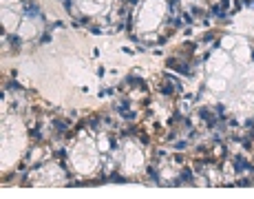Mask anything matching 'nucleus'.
<instances>
[{
  "instance_id": "nucleus-6",
  "label": "nucleus",
  "mask_w": 254,
  "mask_h": 199,
  "mask_svg": "<svg viewBox=\"0 0 254 199\" xmlns=\"http://www.w3.org/2000/svg\"><path fill=\"white\" fill-rule=\"evenodd\" d=\"M62 5H64L66 9H71V0H62Z\"/></svg>"
},
{
  "instance_id": "nucleus-5",
  "label": "nucleus",
  "mask_w": 254,
  "mask_h": 199,
  "mask_svg": "<svg viewBox=\"0 0 254 199\" xmlns=\"http://www.w3.org/2000/svg\"><path fill=\"white\" fill-rule=\"evenodd\" d=\"M148 175H150L153 179H157V170H155V168H148Z\"/></svg>"
},
{
  "instance_id": "nucleus-4",
  "label": "nucleus",
  "mask_w": 254,
  "mask_h": 199,
  "mask_svg": "<svg viewBox=\"0 0 254 199\" xmlns=\"http://www.w3.org/2000/svg\"><path fill=\"white\" fill-rule=\"evenodd\" d=\"M181 177H184V179H186V181H188V179H190V170H188V168H186V170H184V173H181Z\"/></svg>"
},
{
  "instance_id": "nucleus-3",
  "label": "nucleus",
  "mask_w": 254,
  "mask_h": 199,
  "mask_svg": "<svg viewBox=\"0 0 254 199\" xmlns=\"http://www.w3.org/2000/svg\"><path fill=\"white\" fill-rule=\"evenodd\" d=\"M55 128H58V131H64V128H66V122H55Z\"/></svg>"
},
{
  "instance_id": "nucleus-1",
  "label": "nucleus",
  "mask_w": 254,
  "mask_h": 199,
  "mask_svg": "<svg viewBox=\"0 0 254 199\" xmlns=\"http://www.w3.org/2000/svg\"><path fill=\"white\" fill-rule=\"evenodd\" d=\"M25 16H29V18H38V16H40V9L35 7V2L25 0Z\"/></svg>"
},
{
  "instance_id": "nucleus-2",
  "label": "nucleus",
  "mask_w": 254,
  "mask_h": 199,
  "mask_svg": "<svg viewBox=\"0 0 254 199\" xmlns=\"http://www.w3.org/2000/svg\"><path fill=\"white\" fill-rule=\"evenodd\" d=\"M234 166H236L239 170H245V168H250V164H248V162H243V157H236V159H234Z\"/></svg>"
}]
</instances>
